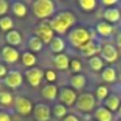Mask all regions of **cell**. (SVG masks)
<instances>
[{"label":"cell","instance_id":"6da1fadb","mask_svg":"<svg viewBox=\"0 0 121 121\" xmlns=\"http://www.w3.org/2000/svg\"><path fill=\"white\" fill-rule=\"evenodd\" d=\"M48 24H50L51 29L53 30V33L59 35H64L68 31H70V27L76 24V16L69 11H63L59 12L56 16H53Z\"/></svg>","mask_w":121,"mask_h":121},{"label":"cell","instance_id":"7a4b0ae2","mask_svg":"<svg viewBox=\"0 0 121 121\" xmlns=\"http://www.w3.org/2000/svg\"><path fill=\"white\" fill-rule=\"evenodd\" d=\"M31 12L38 20H46L55 14L56 5L52 0H35L31 3Z\"/></svg>","mask_w":121,"mask_h":121},{"label":"cell","instance_id":"3957f363","mask_svg":"<svg viewBox=\"0 0 121 121\" xmlns=\"http://www.w3.org/2000/svg\"><path fill=\"white\" fill-rule=\"evenodd\" d=\"M90 40H92L91 33L85 27H74L68 33V42L76 48H82Z\"/></svg>","mask_w":121,"mask_h":121},{"label":"cell","instance_id":"277c9868","mask_svg":"<svg viewBox=\"0 0 121 121\" xmlns=\"http://www.w3.org/2000/svg\"><path fill=\"white\" fill-rule=\"evenodd\" d=\"M13 108L16 111V113H18L20 116H26L31 115L34 111V104L33 102L26 96H14V103H13Z\"/></svg>","mask_w":121,"mask_h":121},{"label":"cell","instance_id":"5b68a950","mask_svg":"<svg viewBox=\"0 0 121 121\" xmlns=\"http://www.w3.org/2000/svg\"><path fill=\"white\" fill-rule=\"evenodd\" d=\"M77 111L79 112H91L95 108V95H92L91 92H83L77 98V102L74 104Z\"/></svg>","mask_w":121,"mask_h":121},{"label":"cell","instance_id":"8992f818","mask_svg":"<svg viewBox=\"0 0 121 121\" xmlns=\"http://www.w3.org/2000/svg\"><path fill=\"white\" fill-rule=\"evenodd\" d=\"M34 35L42 40L43 44H50L51 40L55 38L53 30L51 29L50 24H46V22H42V24H39L37 27H35L34 29Z\"/></svg>","mask_w":121,"mask_h":121},{"label":"cell","instance_id":"52a82bcc","mask_svg":"<svg viewBox=\"0 0 121 121\" xmlns=\"http://www.w3.org/2000/svg\"><path fill=\"white\" fill-rule=\"evenodd\" d=\"M3 82L7 87L12 90H16L18 87H21L22 82H24V76L20 70H16V69H11L8 70L7 76L3 78Z\"/></svg>","mask_w":121,"mask_h":121},{"label":"cell","instance_id":"ba28073f","mask_svg":"<svg viewBox=\"0 0 121 121\" xmlns=\"http://www.w3.org/2000/svg\"><path fill=\"white\" fill-rule=\"evenodd\" d=\"M43 78H44V72L40 68L34 66V68H30V69H26V70H25V79H26L27 83L31 87L40 86Z\"/></svg>","mask_w":121,"mask_h":121},{"label":"cell","instance_id":"9c48e42d","mask_svg":"<svg viewBox=\"0 0 121 121\" xmlns=\"http://www.w3.org/2000/svg\"><path fill=\"white\" fill-rule=\"evenodd\" d=\"M59 100L61 104H64L65 107H72L76 104L77 102V92L76 90H73L72 87H61L59 90Z\"/></svg>","mask_w":121,"mask_h":121},{"label":"cell","instance_id":"30bf717a","mask_svg":"<svg viewBox=\"0 0 121 121\" xmlns=\"http://www.w3.org/2000/svg\"><path fill=\"white\" fill-rule=\"evenodd\" d=\"M0 55H1V60L7 64H16L20 60L21 55H20V51L14 47L11 46H4L0 51Z\"/></svg>","mask_w":121,"mask_h":121},{"label":"cell","instance_id":"8fae6325","mask_svg":"<svg viewBox=\"0 0 121 121\" xmlns=\"http://www.w3.org/2000/svg\"><path fill=\"white\" fill-rule=\"evenodd\" d=\"M33 116H34L35 121H50L52 112L51 108L44 103H38L34 105V111H33Z\"/></svg>","mask_w":121,"mask_h":121},{"label":"cell","instance_id":"7c38bea8","mask_svg":"<svg viewBox=\"0 0 121 121\" xmlns=\"http://www.w3.org/2000/svg\"><path fill=\"white\" fill-rule=\"evenodd\" d=\"M100 57L105 63H115L118 59V51L113 44H104L102 46V51H100Z\"/></svg>","mask_w":121,"mask_h":121},{"label":"cell","instance_id":"4fadbf2b","mask_svg":"<svg viewBox=\"0 0 121 121\" xmlns=\"http://www.w3.org/2000/svg\"><path fill=\"white\" fill-rule=\"evenodd\" d=\"M79 51H81V55L86 56V57H94V56H98V53H100L102 46L99 43H96L95 40H90L86 46L79 48Z\"/></svg>","mask_w":121,"mask_h":121},{"label":"cell","instance_id":"5bb4252c","mask_svg":"<svg viewBox=\"0 0 121 121\" xmlns=\"http://www.w3.org/2000/svg\"><path fill=\"white\" fill-rule=\"evenodd\" d=\"M103 18H104L105 22H108L111 25L117 24L121 20V11L118 8H115V7H109L103 12Z\"/></svg>","mask_w":121,"mask_h":121},{"label":"cell","instance_id":"9a60e30c","mask_svg":"<svg viewBox=\"0 0 121 121\" xmlns=\"http://www.w3.org/2000/svg\"><path fill=\"white\" fill-rule=\"evenodd\" d=\"M4 39H5L7 46H11V47H14V48L22 44V35H21V33L16 29H13V30L7 33Z\"/></svg>","mask_w":121,"mask_h":121},{"label":"cell","instance_id":"2e32d148","mask_svg":"<svg viewBox=\"0 0 121 121\" xmlns=\"http://www.w3.org/2000/svg\"><path fill=\"white\" fill-rule=\"evenodd\" d=\"M40 94H42V96L46 100L53 102V100L59 96V87L56 86V85H53V83H47V85H44V86L42 87Z\"/></svg>","mask_w":121,"mask_h":121},{"label":"cell","instance_id":"e0dca14e","mask_svg":"<svg viewBox=\"0 0 121 121\" xmlns=\"http://www.w3.org/2000/svg\"><path fill=\"white\" fill-rule=\"evenodd\" d=\"M11 4V12L18 18H24L27 16V7L24 1H18V0H13V1H9Z\"/></svg>","mask_w":121,"mask_h":121},{"label":"cell","instance_id":"ac0fdd59","mask_svg":"<svg viewBox=\"0 0 121 121\" xmlns=\"http://www.w3.org/2000/svg\"><path fill=\"white\" fill-rule=\"evenodd\" d=\"M52 64L56 69L59 70H66L70 66V59H69L68 55L65 53H59V55H55L52 59Z\"/></svg>","mask_w":121,"mask_h":121},{"label":"cell","instance_id":"d6986e66","mask_svg":"<svg viewBox=\"0 0 121 121\" xmlns=\"http://www.w3.org/2000/svg\"><path fill=\"white\" fill-rule=\"evenodd\" d=\"M48 46H50V50L52 51L55 55H59V53H63V51L65 50L66 43L60 35H55V38L51 40V43Z\"/></svg>","mask_w":121,"mask_h":121},{"label":"cell","instance_id":"ffe728a7","mask_svg":"<svg viewBox=\"0 0 121 121\" xmlns=\"http://www.w3.org/2000/svg\"><path fill=\"white\" fill-rule=\"evenodd\" d=\"M20 59H21V64L25 66V68H27V69L34 68L35 64H37V61H38L35 53L30 52V51H25V52H22Z\"/></svg>","mask_w":121,"mask_h":121},{"label":"cell","instance_id":"44dd1931","mask_svg":"<svg viewBox=\"0 0 121 121\" xmlns=\"http://www.w3.org/2000/svg\"><path fill=\"white\" fill-rule=\"evenodd\" d=\"M120 105H121V100H120V98H118L117 95H115V94L108 95V98L104 100V107L107 108L108 111H111V112L118 111Z\"/></svg>","mask_w":121,"mask_h":121},{"label":"cell","instance_id":"7402d4cb","mask_svg":"<svg viewBox=\"0 0 121 121\" xmlns=\"http://www.w3.org/2000/svg\"><path fill=\"white\" fill-rule=\"evenodd\" d=\"M95 30H96V33L100 35V37H104L105 38V37H111V35L113 34L115 27H113L111 24H108V22L102 21V22H99V24L96 25Z\"/></svg>","mask_w":121,"mask_h":121},{"label":"cell","instance_id":"603a6c76","mask_svg":"<svg viewBox=\"0 0 121 121\" xmlns=\"http://www.w3.org/2000/svg\"><path fill=\"white\" fill-rule=\"evenodd\" d=\"M43 42L39 39L38 37H35V35H31V37H29V39H27V48H29L30 52H40V51L43 50Z\"/></svg>","mask_w":121,"mask_h":121},{"label":"cell","instance_id":"cb8c5ba5","mask_svg":"<svg viewBox=\"0 0 121 121\" xmlns=\"http://www.w3.org/2000/svg\"><path fill=\"white\" fill-rule=\"evenodd\" d=\"M95 120L96 121H112L113 115L105 107H98L95 109Z\"/></svg>","mask_w":121,"mask_h":121},{"label":"cell","instance_id":"d4e9b609","mask_svg":"<svg viewBox=\"0 0 121 121\" xmlns=\"http://www.w3.org/2000/svg\"><path fill=\"white\" fill-rule=\"evenodd\" d=\"M70 86L73 90H82L86 86V77L83 74H74L70 77Z\"/></svg>","mask_w":121,"mask_h":121},{"label":"cell","instance_id":"484cf974","mask_svg":"<svg viewBox=\"0 0 121 121\" xmlns=\"http://www.w3.org/2000/svg\"><path fill=\"white\" fill-rule=\"evenodd\" d=\"M102 79L107 83H113L117 79V73H116L115 68L112 66H105L102 70Z\"/></svg>","mask_w":121,"mask_h":121},{"label":"cell","instance_id":"4316f807","mask_svg":"<svg viewBox=\"0 0 121 121\" xmlns=\"http://www.w3.org/2000/svg\"><path fill=\"white\" fill-rule=\"evenodd\" d=\"M14 103V96L9 91H0V105L1 107H12Z\"/></svg>","mask_w":121,"mask_h":121},{"label":"cell","instance_id":"83f0119b","mask_svg":"<svg viewBox=\"0 0 121 121\" xmlns=\"http://www.w3.org/2000/svg\"><path fill=\"white\" fill-rule=\"evenodd\" d=\"M51 112H52L53 117H56V118H64V117H66V116H68V108H66L64 104H61V103H57V104H55L52 107Z\"/></svg>","mask_w":121,"mask_h":121},{"label":"cell","instance_id":"f1b7e54d","mask_svg":"<svg viewBox=\"0 0 121 121\" xmlns=\"http://www.w3.org/2000/svg\"><path fill=\"white\" fill-rule=\"evenodd\" d=\"M13 26H14V22L12 20V17H9L8 14L4 17H0V30L4 31L7 34L8 31L13 30Z\"/></svg>","mask_w":121,"mask_h":121},{"label":"cell","instance_id":"f546056e","mask_svg":"<svg viewBox=\"0 0 121 121\" xmlns=\"http://www.w3.org/2000/svg\"><path fill=\"white\" fill-rule=\"evenodd\" d=\"M89 65L94 72H100V70L104 69V61H103L102 57H99V56H94V57L89 59Z\"/></svg>","mask_w":121,"mask_h":121},{"label":"cell","instance_id":"4dcf8cb0","mask_svg":"<svg viewBox=\"0 0 121 121\" xmlns=\"http://www.w3.org/2000/svg\"><path fill=\"white\" fill-rule=\"evenodd\" d=\"M78 5L81 7V9L83 12H92L95 8H96L98 3L95 0H79Z\"/></svg>","mask_w":121,"mask_h":121},{"label":"cell","instance_id":"1f68e13d","mask_svg":"<svg viewBox=\"0 0 121 121\" xmlns=\"http://www.w3.org/2000/svg\"><path fill=\"white\" fill-rule=\"evenodd\" d=\"M95 98L98 100H103L104 102L105 99L108 98V87L105 85H100L95 89Z\"/></svg>","mask_w":121,"mask_h":121},{"label":"cell","instance_id":"d6a6232c","mask_svg":"<svg viewBox=\"0 0 121 121\" xmlns=\"http://www.w3.org/2000/svg\"><path fill=\"white\" fill-rule=\"evenodd\" d=\"M44 79L48 83H53V82L57 79V74H56V72L52 70V69H47V70L44 72Z\"/></svg>","mask_w":121,"mask_h":121},{"label":"cell","instance_id":"836d02e7","mask_svg":"<svg viewBox=\"0 0 121 121\" xmlns=\"http://www.w3.org/2000/svg\"><path fill=\"white\" fill-rule=\"evenodd\" d=\"M11 9V4L7 0H0V17L7 16V13Z\"/></svg>","mask_w":121,"mask_h":121},{"label":"cell","instance_id":"e575fe53","mask_svg":"<svg viewBox=\"0 0 121 121\" xmlns=\"http://www.w3.org/2000/svg\"><path fill=\"white\" fill-rule=\"evenodd\" d=\"M69 69H70L73 73L78 74L79 72L82 70V64L79 60H77V59H74V60H70V66H69Z\"/></svg>","mask_w":121,"mask_h":121},{"label":"cell","instance_id":"d590c367","mask_svg":"<svg viewBox=\"0 0 121 121\" xmlns=\"http://www.w3.org/2000/svg\"><path fill=\"white\" fill-rule=\"evenodd\" d=\"M0 121H12V117L8 112L5 111H0Z\"/></svg>","mask_w":121,"mask_h":121},{"label":"cell","instance_id":"8d00e7d4","mask_svg":"<svg viewBox=\"0 0 121 121\" xmlns=\"http://www.w3.org/2000/svg\"><path fill=\"white\" fill-rule=\"evenodd\" d=\"M7 73H8V68H7L5 64L0 63V78H4V77L7 76Z\"/></svg>","mask_w":121,"mask_h":121},{"label":"cell","instance_id":"74e56055","mask_svg":"<svg viewBox=\"0 0 121 121\" xmlns=\"http://www.w3.org/2000/svg\"><path fill=\"white\" fill-rule=\"evenodd\" d=\"M63 121H79V118L74 115H68L66 117L63 118Z\"/></svg>","mask_w":121,"mask_h":121},{"label":"cell","instance_id":"f35d334b","mask_svg":"<svg viewBox=\"0 0 121 121\" xmlns=\"http://www.w3.org/2000/svg\"><path fill=\"white\" fill-rule=\"evenodd\" d=\"M103 4H104V5H107L108 8H109V5H116V4H117V1H116V0H103Z\"/></svg>","mask_w":121,"mask_h":121},{"label":"cell","instance_id":"ab89813d","mask_svg":"<svg viewBox=\"0 0 121 121\" xmlns=\"http://www.w3.org/2000/svg\"><path fill=\"white\" fill-rule=\"evenodd\" d=\"M116 46H117L118 48H121V31L117 34V37H116Z\"/></svg>","mask_w":121,"mask_h":121},{"label":"cell","instance_id":"60d3db41","mask_svg":"<svg viewBox=\"0 0 121 121\" xmlns=\"http://www.w3.org/2000/svg\"><path fill=\"white\" fill-rule=\"evenodd\" d=\"M118 116L121 117V105H120V108H118Z\"/></svg>","mask_w":121,"mask_h":121},{"label":"cell","instance_id":"b9f144b4","mask_svg":"<svg viewBox=\"0 0 121 121\" xmlns=\"http://www.w3.org/2000/svg\"><path fill=\"white\" fill-rule=\"evenodd\" d=\"M118 79H120V82H121V73H120V76H118Z\"/></svg>","mask_w":121,"mask_h":121},{"label":"cell","instance_id":"7bdbcfd3","mask_svg":"<svg viewBox=\"0 0 121 121\" xmlns=\"http://www.w3.org/2000/svg\"><path fill=\"white\" fill-rule=\"evenodd\" d=\"M92 121H96V120H92Z\"/></svg>","mask_w":121,"mask_h":121},{"label":"cell","instance_id":"ee69618b","mask_svg":"<svg viewBox=\"0 0 121 121\" xmlns=\"http://www.w3.org/2000/svg\"><path fill=\"white\" fill-rule=\"evenodd\" d=\"M120 121H121V120H120Z\"/></svg>","mask_w":121,"mask_h":121}]
</instances>
